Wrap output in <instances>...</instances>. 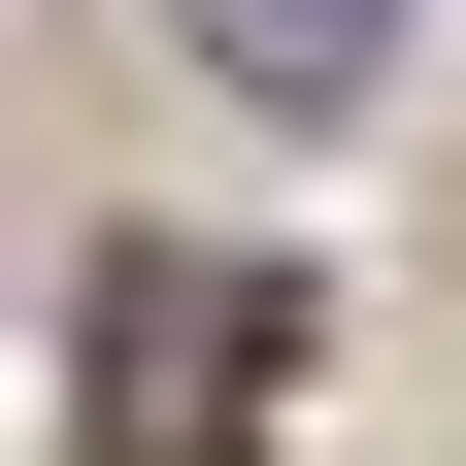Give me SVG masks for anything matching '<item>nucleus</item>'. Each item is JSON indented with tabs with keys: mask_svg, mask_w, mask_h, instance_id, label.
<instances>
[{
	"mask_svg": "<svg viewBox=\"0 0 466 466\" xmlns=\"http://www.w3.org/2000/svg\"><path fill=\"white\" fill-rule=\"evenodd\" d=\"M67 400H100V466H233L267 400H300V267H233V233H100Z\"/></svg>",
	"mask_w": 466,
	"mask_h": 466,
	"instance_id": "1",
	"label": "nucleus"
},
{
	"mask_svg": "<svg viewBox=\"0 0 466 466\" xmlns=\"http://www.w3.org/2000/svg\"><path fill=\"white\" fill-rule=\"evenodd\" d=\"M200 67H233V100H367V67H400V0H200Z\"/></svg>",
	"mask_w": 466,
	"mask_h": 466,
	"instance_id": "2",
	"label": "nucleus"
}]
</instances>
